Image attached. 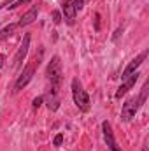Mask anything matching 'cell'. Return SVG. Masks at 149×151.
Here are the masks:
<instances>
[{"instance_id": "6da1fadb", "label": "cell", "mask_w": 149, "mask_h": 151, "mask_svg": "<svg viewBox=\"0 0 149 151\" xmlns=\"http://www.w3.org/2000/svg\"><path fill=\"white\" fill-rule=\"evenodd\" d=\"M42 55H44V49L40 47L39 53H35V56H32V60L25 65L23 72L18 76V79H16V83H14V91H21V90L32 81V77H34V74L37 72L39 65H40V62H42Z\"/></svg>"}, {"instance_id": "7a4b0ae2", "label": "cell", "mask_w": 149, "mask_h": 151, "mask_svg": "<svg viewBox=\"0 0 149 151\" xmlns=\"http://www.w3.org/2000/svg\"><path fill=\"white\" fill-rule=\"evenodd\" d=\"M72 99H74V104L82 111V113L90 111V97H88L86 90L82 88V84L79 83L77 77L72 79Z\"/></svg>"}, {"instance_id": "3957f363", "label": "cell", "mask_w": 149, "mask_h": 151, "mask_svg": "<svg viewBox=\"0 0 149 151\" xmlns=\"http://www.w3.org/2000/svg\"><path fill=\"white\" fill-rule=\"evenodd\" d=\"M46 76L51 81V84H56V86L62 84L63 70H62V60H60V56H53L51 58V62L47 63V69H46Z\"/></svg>"}, {"instance_id": "277c9868", "label": "cell", "mask_w": 149, "mask_h": 151, "mask_svg": "<svg viewBox=\"0 0 149 151\" xmlns=\"http://www.w3.org/2000/svg\"><path fill=\"white\" fill-rule=\"evenodd\" d=\"M42 99L46 100V106L49 107V111H58V107H60V86L51 84L46 90V95Z\"/></svg>"}, {"instance_id": "5b68a950", "label": "cell", "mask_w": 149, "mask_h": 151, "mask_svg": "<svg viewBox=\"0 0 149 151\" xmlns=\"http://www.w3.org/2000/svg\"><path fill=\"white\" fill-rule=\"evenodd\" d=\"M139 107H140L139 97H130V99L123 104V107H121V119H125V121L132 119V118L135 116V113L139 111Z\"/></svg>"}, {"instance_id": "8992f818", "label": "cell", "mask_w": 149, "mask_h": 151, "mask_svg": "<svg viewBox=\"0 0 149 151\" xmlns=\"http://www.w3.org/2000/svg\"><path fill=\"white\" fill-rule=\"evenodd\" d=\"M148 55H149V51H148V49H144V51H142L139 56H135V58H133V60H132V62L126 65V69L123 70V74H121V79L125 81V79H128L130 76L133 74V72H137V69L142 65V62L148 58Z\"/></svg>"}, {"instance_id": "52a82bcc", "label": "cell", "mask_w": 149, "mask_h": 151, "mask_svg": "<svg viewBox=\"0 0 149 151\" xmlns=\"http://www.w3.org/2000/svg\"><path fill=\"white\" fill-rule=\"evenodd\" d=\"M102 132H104V139H105V144H107L109 151H123L121 146H117V142H116V139H114L112 127H111L109 121H104V123H102Z\"/></svg>"}, {"instance_id": "ba28073f", "label": "cell", "mask_w": 149, "mask_h": 151, "mask_svg": "<svg viewBox=\"0 0 149 151\" xmlns=\"http://www.w3.org/2000/svg\"><path fill=\"white\" fill-rule=\"evenodd\" d=\"M30 40H32V35L30 34H25V37H23V42H21V46H19V49H18V53H16V56H14V69H18L19 65H21V62L25 60V56L28 55V47H30Z\"/></svg>"}, {"instance_id": "9c48e42d", "label": "cell", "mask_w": 149, "mask_h": 151, "mask_svg": "<svg viewBox=\"0 0 149 151\" xmlns=\"http://www.w3.org/2000/svg\"><path fill=\"white\" fill-rule=\"evenodd\" d=\"M62 11H63V18L62 19H65L67 25H74L75 23V12L77 11H75L72 0H63L62 2Z\"/></svg>"}, {"instance_id": "30bf717a", "label": "cell", "mask_w": 149, "mask_h": 151, "mask_svg": "<svg viewBox=\"0 0 149 151\" xmlns=\"http://www.w3.org/2000/svg\"><path fill=\"white\" fill-rule=\"evenodd\" d=\"M139 76H140L139 72H133L128 79H125V83H123V84L117 88V91H116V99H121V97L130 90V88H133V86H135V83H137V79H139Z\"/></svg>"}, {"instance_id": "8fae6325", "label": "cell", "mask_w": 149, "mask_h": 151, "mask_svg": "<svg viewBox=\"0 0 149 151\" xmlns=\"http://www.w3.org/2000/svg\"><path fill=\"white\" fill-rule=\"evenodd\" d=\"M37 16H39V5H34L28 12H25V14L19 18L18 27H28V25H32V23L37 19Z\"/></svg>"}, {"instance_id": "7c38bea8", "label": "cell", "mask_w": 149, "mask_h": 151, "mask_svg": "<svg viewBox=\"0 0 149 151\" xmlns=\"http://www.w3.org/2000/svg\"><path fill=\"white\" fill-rule=\"evenodd\" d=\"M16 28H18V23H14V25H7L5 28H2V30H0V42L5 40L7 37H11V35L14 34Z\"/></svg>"}, {"instance_id": "4fadbf2b", "label": "cell", "mask_w": 149, "mask_h": 151, "mask_svg": "<svg viewBox=\"0 0 149 151\" xmlns=\"http://www.w3.org/2000/svg\"><path fill=\"white\" fill-rule=\"evenodd\" d=\"M30 2H34V0H16L14 4H11V5H9V7H5V9H16V7L27 5V4H30Z\"/></svg>"}, {"instance_id": "5bb4252c", "label": "cell", "mask_w": 149, "mask_h": 151, "mask_svg": "<svg viewBox=\"0 0 149 151\" xmlns=\"http://www.w3.org/2000/svg\"><path fill=\"white\" fill-rule=\"evenodd\" d=\"M51 18H53V23L54 25H60L62 23V12L60 11H53L51 12Z\"/></svg>"}, {"instance_id": "9a60e30c", "label": "cell", "mask_w": 149, "mask_h": 151, "mask_svg": "<svg viewBox=\"0 0 149 151\" xmlns=\"http://www.w3.org/2000/svg\"><path fill=\"white\" fill-rule=\"evenodd\" d=\"M72 4H74L75 11H81L84 7V0H72Z\"/></svg>"}, {"instance_id": "2e32d148", "label": "cell", "mask_w": 149, "mask_h": 151, "mask_svg": "<svg viewBox=\"0 0 149 151\" xmlns=\"http://www.w3.org/2000/svg\"><path fill=\"white\" fill-rule=\"evenodd\" d=\"M42 102H44V99H42V97H37V99H34V102H32V106H34V109H39Z\"/></svg>"}, {"instance_id": "e0dca14e", "label": "cell", "mask_w": 149, "mask_h": 151, "mask_svg": "<svg viewBox=\"0 0 149 151\" xmlns=\"http://www.w3.org/2000/svg\"><path fill=\"white\" fill-rule=\"evenodd\" d=\"M95 30H97V32L100 30V14H98V12L95 14Z\"/></svg>"}, {"instance_id": "ac0fdd59", "label": "cell", "mask_w": 149, "mask_h": 151, "mask_svg": "<svg viewBox=\"0 0 149 151\" xmlns=\"http://www.w3.org/2000/svg\"><path fill=\"white\" fill-rule=\"evenodd\" d=\"M53 142H54V146H60V144L63 142V135H62V134H58V135L54 137V141H53Z\"/></svg>"}, {"instance_id": "d6986e66", "label": "cell", "mask_w": 149, "mask_h": 151, "mask_svg": "<svg viewBox=\"0 0 149 151\" xmlns=\"http://www.w3.org/2000/svg\"><path fill=\"white\" fill-rule=\"evenodd\" d=\"M14 2H16V0H5V2L0 5V7H9V4H14Z\"/></svg>"}, {"instance_id": "ffe728a7", "label": "cell", "mask_w": 149, "mask_h": 151, "mask_svg": "<svg viewBox=\"0 0 149 151\" xmlns=\"http://www.w3.org/2000/svg\"><path fill=\"white\" fill-rule=\"evenodd\" d=\"M4 62H5V56H4V55H0V69L4 67Z\"/></svg>"}, {"instance_id": "44dd1931", "label": "cell", "mask_w": 149, "mask_h": 151, "mask_svg": "<svg viewBox=\"0 0 149 151\" xmlns=\"http://www.w3.org/2000/svg\"><path fill=\"white\" fill-rule=\"evenodd\" d=\"M142 151H148V146H146V144H144V146H142Z\"/></svg>"}]
</instances>
